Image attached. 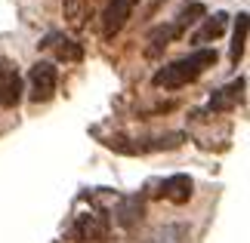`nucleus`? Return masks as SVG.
I'll list each match as a JSON object with an SVG mask.
<instances>
[{"label":"nucleus","instance_id":"nucleus-13","mask_svg":"<svg viewBox=\"0 0 250 243\" xmlns=\"http://www.w3.org/2000/svg\"><path fill=\"white\" fill-rule=\"evenodd\" d=\"M244 46H247V13H238L235 19V34H232V50H229V62L238 68V62L244 59Z\"/></svg>","mask_w":250,"mask_h":243},{"label":"nucleus","instance_id":"nucleus-1","mask_svg":"<svg viewBox=\"0 0 250 243\" xmlns=\"http://www.w3.org/2000/svg\"><path fill=\"white\" fill-rule=\"evenodd\" d=\"M216 65V50H207V46H201V50L182 56V59L170 62L164 68H158L155 77H151V83L158 86V90H182V86L195 83L201 74L207 71V68Z\"/></svg>","mask_w":250,"mask_h":243},{"label":"nucleus","instance_id":"nucleus-10","mask_svg":"<svg viewBox=\"0 0 250 243\" xmlns=\"http://www.w3.org/2000/svg\"><path fill=\"white\" fill-rule=\"evenodd\" d=\"M191 188H195V185H191V179L182 176V172H176V176H170V179L161 182V194H164L170 203H188Z\"/></svg>","mask_w":250,"mask_h":243},{"label":"nucleus","instance_id":"nucleus-9","mask_svg":"<svg viewBox=\"0 0 250 243\" xmlns=\"http://www.w3.org/2000/svg\"><path fill=\"white\" fill-rule=\"evenodd\" d=\"M241 93H244V77H238V80L226 83L223 90H216L213 95H210V111H216V114L232 111L238 105V99H241Z\"/></svg>","mask_w":250,"mask_h":243},{"label":"nucleus","instance_id":"nucleus-2","mask_svg":"<svg viewBox=\"0 0 250 243\" xmlns=\"http://www.w3.org/2000/svg\"><path fill=\"white\" fill-rule=\"evenodd\" d=\"M56 86H59L56 65L53 62H34L31 71H28V99L34 105H46L56 95Z\"/></svg>","mask_w":250,"mask_h":243},{"label":"nucleus","instance_id":"nucleus-3","mask_svg":"<svg viewBox=\"0 0 250 243\" xmlns=\"http://www.w3.org/2000/svg\"><path fill=\"white\" fill-rule=\"evenodd\" d=\"M25 83L19 74V65L6 56H0V108H16L22 102Z\"/></svg>","mask_w":250,"mask_h":243},{"label":"nucleus","instance_id":"nucleus-4","mask_svg":"<svg viewBox=\"0 0 250 243\" xmlns=\"http://www.w3.org/2000/svg\"><path fill=\"white\" fill-rule=\"evenodd\" d=\"M68 237L74 243H102L108 237V222L102 216H96V212H83V216H78L71 222Z\"/></svg>","mask_w":250,"mask_h":243},{"label":"nucleus","instance_id":"nucleus-5","mask_svg":"<svg viewBox=\"0 0 250 243\" xmlns=\"http://www.w3.org/2000/svg\"><path fill=\"white\" fill-rule=\"evenodd\" d=\"M130 13H133L130 0H108V6L102 9V40H114L124 31Z\"/></svg>","mask_w":250,"mask_h":243},{"label":"nucleus","instance_id":"nucleus-12","mask_svg":"<svg viewBox=\"0 0 250 243\" xmlns=\"http://www.w3.org/2000/svg\"><path fill=\"white\" fill-rule=\"evenodd\" d=\"M226 22H229V16L226 13H213V16H207L204 19V25H201V31L195 34V43H210V40H219L226 31Z\"/></svg>","mask_w":250,"mask_h":243},{"label":"nucleus","instance_id":"nucleus-6","mask_svg":"<svg viewBox=\"0 0 250 243\" xmlns=\"http://www.w3.org/2000/svg\"><path fill=\"white\" fill-rule=\"evenodd\" d=\"M41 50L53 53L59 62H81V59H83V46H81L78 40H71V37L59 34V31L46 34V37H43V43H41Z\"/></svg>","mask_w":250,"mask_h":243},{"label":"nucleus","instance_id":"nucleus-14","mask_svg":"<svg viewBox=\"0 0 250 243\" xmlns=\"http://www.w3.org/2000/svg\"><path fill=\"white\" fill-rule=\"evenodd\" d=\"M201 16H207V9L201 6V3H191V6H186V9H182V13H179L176 19H173V22H176V25L182 28V31H186V28H188V25H195Z\"/></svg>","mask_w":250,"mask_h":243},{"label":"nucleus","instance_id":"nucleus-8","mask_svg":"<svg viewBox=\"0 0 250 243\" xmlns=\"http://www.w3.org/2000/svg\"><path fill=\"white\" fill-rule=\"evenodd\" d=\"M118 209H114V219H118L121 228H133L136 222L142 219V212H146V203H142L139 194H127V197H118Z\"/></svg>","mask_w":250,"mask_h":243},{"label":"nucleus","instance_id":"nucleus-11","mask_svg":"<svg viewBox=\"0 0 250 243\" xmlns=\"http://www.w3.org/2000/svg\"><path fill=\"white\" fill-rule=\"evenodd\" d=\"M62 16H65V25L71 31H81L90 19V0H65L62 3Z\"/></svg>","mask_w":250,"mask_h":243},{"label":"nucleus","instance_id":"nucleus-15","mask_svg":"<svg viewBox=\"0 0 250 243\" xmlns=\"http://www.w3.org/2000/svg\"><path fill=\"white\" fill-rule=\"evenodd\" d=\"M130 3H133V6H136V3H139V0H130Z\"/></svg>","mask_w":250,"mask_h":243},{"label":"nucleus","instance_id":"nucleus-7","mask_svg":"<svg viewBox=\"0 0 250 243\" xmlns=\"http://www.w3.org/2000/svg\"><path fill=\"white\" fill-rule=\"evenodd\" d=\"M182 34H186V31H182V28H179L176 22H164V25L151 28V34H148V50H146V56H151V59H155L158 53H164L167 46H170L173 40H179Z\"/></svg>","mask_w":250,"mask_h":243}]
</instances>
